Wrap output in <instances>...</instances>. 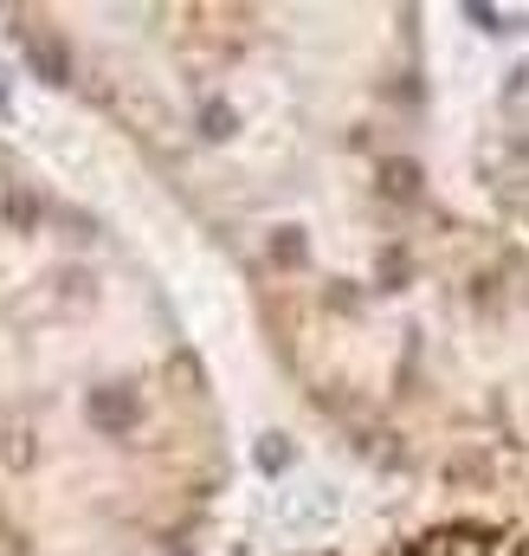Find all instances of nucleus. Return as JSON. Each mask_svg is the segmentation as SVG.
<instances>
[{
    "instance_id": "nucleus-1",
    "label": "nucleus",
    "mask_w": 529,
    "mask_h": 556,
    "mask_svg": "<svg viewBox=\"0 0 529 556\" xmlns=\"http://www.w3.org/2000/svg\"><path fill=\"white\" fill-rule=\"evenodd\" d=\"M362 556H529L524 531H504V525H478V518H459V525H433L420 538H400L382 551Z\"/></svg>"
}]
</instances>
